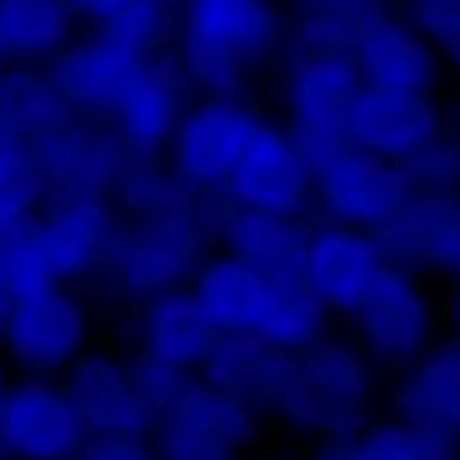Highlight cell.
Returning a JSON list of instances; mask_svg holds the SVG:
<instances>
[{
	"label": "cell",
	"mask_w": 460,
	"mask_h": 460,
	"mask_svg": "<svg viewBox=\"0 0 460 460\" xmlns=\"http://www.w3.org/2000/svg\"><path fill=\"white\" fill-rule=\"evenodd\" d=\"M379 368L354 339L324 335L291 358V376L273 409L280 424L305 438H347L376 416Z\"/></svg>",
	"instance_id": "obj_1"
},
{
	"label": "cell",
	"mask_w": 460,
	"mask_h": 460,
	"mask_svg": "<svg viewBox=\"0 0 460 460\" xmlns=\"http://www.w3.org/2000/svg\"><path fill=\"white\" fill-rule=\"evenodd\" d=\"M280 12L273 0H184L181 70L207 96H233L247 74L280 45Z\"/></svg>",
	"instance_id": "obj_2"
},
{
	"label": "cell",
	"mask_w": 460,
	"mask_h": 460,
	"mask_svg": "<svg viewBox=\"0 0 460 460\" xmlns=\"http://www.w3.org/2000/svg\"><path fill=\"white\" fill-rule=\"evenodd\" d=\"M210 210L214 199H191L163 214L122 221L119 243L107 261V277L114 288L133 302L188 288L214 240Z\"/></svg>",
	"instance_id": "obj_3"
},
{
	"label": "cell",
	"mask_w": 460,
	"mask_h": 460,
	"mask_svg": "<svg viewBox=\"0 0 460 460\" xmlns=\"http://www.w3.org/2000/svg\"><path fill=\"white\" fill-rule=\"evenodd\" d=\"M361 89L365 82L350 56H295L288 74V137L314 173L350 147L347 122Z\"/></svg>",
	"instance_id": "obj_4"
},
{
	"label": "cell",
	"mask_w": 460,
	"mask_h": 460,
	"mask_svg": "<svg viewBox=\"0 0 460 460\" xmlns=\"http://www.w3.org/2000/svg\"><path fill=\"white\" fill-rule=\"evenodd\" d=\"M261 119L233 96H207L188 103L170 137V173L196 199H221L240 155Z\"/></svg>",
	"instance_id": "obj_5"
},
{
	"label": "cell",
	"mask_w": 460,
	"mask_h": 460,
	"mask_svg": "<svg viewBox=\"0 0 460 460\" xmlns=\"http://www.w3.org/2000/svg\"><path fill=\"white\" fill-rule=\"evenodd\" d=\"M261 416L247 405L196 383L151 424V442L163 460H243L258 442Z\"/></svg>",
	"instance_id": "obj_6"
},
{
	"label": "cell",
	"mask_w": 460,
	"mask_h": 460,
	"mask_svg": "<svg viewBox=\"0 0 460 460\" xmlns=\"http://www.w3.org/2000/svg\"><path fill=\"white\" fill-rule=\"evenodd\" d=\"M354 332L358 347L376 368H409L435 342V305L428 291L405 270H383L368 295L358 302Z\"/></svg>",
	"instance_id": "obj_7"
},
{
	"label": "cell",
	"mask_w": 460,
	"mask_h": 460,
	"mask_svg": "<svg viewBox=\"0 0 460 460\" xmlns=\"http://www.w3.org/2000/svg\"><path fill=\"white\" fill-rule=\"evenodd\" d=\"M119 233L122 214L114 210L107 196L49 199L30 221V240L41 251L59 288L107 273Z\"/></svg>",
	"instance_id": "obj_8"
},
{
	"label": "cell",
	"mask_w": 460,
	"mask_h": 460,
	"mask_svg": "<svg viewBox=\"0 0 460 460\" xmlns=\"http://www.w3.org/2000/svg\"><path fill=\"white\" fill-rule=\"evenodd\" d=\"M85 438L63 379L22 376L0 402V460H74Z\"/></svg>",
	"instance_id": "obj_9"
},
{
	"label": "cell",
	"mask_w": 460,
	"mask_h": 460,
	"mask_svg": "<svg viewBox=\"0 0 460 460\" xmlns=\"http://www.w3.org/2000/svg\"><path fill=\"white\" fill-rule=\"evenodd\" d=\"M409 199L412 184L405 170L358 147H342L332 163L314 173V203H321L328 225L376 236Z\"/></svg>",
	"instance_id": "obj_10"
},
{
	"label": "cell",
	"mask_w": 460,
	"mask_h": 460,
	"mask_svg": "<svg viewBox=\"0 0 460 460\" xmlns=\"http://www.w3.org/2000/svg\"><path fill=\"white\" fill-rule=\"evenodd\" d=\"M89 305L70 288H56L41 298L15 302L8 310L0 347L22 376L56 379L89 350Z\"/></svg>",
	"instance_id": "obj_11"
},
{
	"label": "cell",
	"mask_w": 460,
	"mask_h": 460,
	"mask_svg": "<svg viewBox=\"0 0 460 460\" xmlns=\"http://www.w3.org/2000/svg\"><path fill=\"white\" fill-rule=\"evenodd\" d=\"M221 199L240 210L305 217L314 207V170L298 155L288 129L261 122L228 177Z\"/></svg>",
	"instance_id": "obj_12"
},
{
	"label": "cell",
	"mask_w": 460,
	"mask_h": 460,
	"mask_svg": "<svg viewBox=\"0 0 460 460\" xmlns=\"http://www.w3.org/2000/svg\"><path fill=\"white\" fill-rule=\"evenodd\" d=\"M37 173L45 181L49 199L70 196H111L122 166L129 163V151L114 137L111 126L93 119H66L52 133L37 137L30 144Z\"/></svg>",
	"instance_id": "obj_13"
},
{
	"label": "cell",
	"mask_w": 460,
	"mask_h": 460,
	"mask_svg": "<svg viewBox=\"0 0 460 460\" xmlns=\"http://www.w3.org/2000/svg\"><path fill=\"white\" fill-rule=\"evenodd\" d=\"M144 59L126 52L122 45H114L107 33H89V37H74V41L45 63L49 78L70 114L93 122H111L114 107L122 103L126 89L140 74Z\"/></svg>",
	"instance_id": "obj_14"
},
{
	"label": "cell",
	"mask_w": 460,
	"mask_h": 460,
	"mask_svg": "<svg viewBox=\"0 0 460 460\" xmlns=\"http://www.w3.org/2000/svg\"><path fill=\"white\" fill-rule=\"evenodd\" d=\"M383 270H387V258H383L372 233H358V228H342L328 221L310 228L302 284L324 302L328 314L335 310L350 317Z\"/></svg>",
	"instance_id": "obj_15"
},
{
	"label": "cell",
	"mask_w": 460,
	"mask_h": 460,
	"mask_svg": "<svg viewBox=\"0 0 460 460\" xmlns=\"http://www.w3.org/2000/svg\"><path fill=\"white\" fill-rule=\"evenodd\" d=\"M191 82L170 56H147L122 103L111 114V129L133 159H159L184 114V89Z\"/></svg>",
	"instance_id": "obj_16"
},
{
	"label": "cell",
	"mask_w": 460,
	"mask_h": 460,
	"mask_svg": "<svg viewBox=\"0 0 460 460\" xmlns=\"http://www.w3.org/2000/svg\"><path fill=\"white\" fill-rule=\"evenodd\" d=\"M438 107L428 93H387L365 85L350 111L347 140L376 159L405 166L412 155L438 140Z\"/></svg>",
	"instance_id": "obj_17"
},
{
	"label": "cell",
	"mask_w": 460,
	"mask_h": 460,
	"mask_svg": "<svg viewBox=\"0 0 460 460\" xmlns=\"http://www.w3.org/2000/svg\"><path fill=\"white\" fill-rule=\"evenodd\" d=\"M63 376V387L89 435H151V412L137 394L126 358L85 350Z\"/></svg>",
	"instance_id": "obj_18"
},
{
	"label": "cell",
	"mask_w": 460,
	"mask_h": 460,
	"mask_svg": "<svg viewBox=\"0 0 460 460\" xmlns=\"http://www.w3.org/2000/svg\"><path fill=\"white\" fill-rule=\"evenodd\" d=\"M210 228L225 254L247 261L265 280L302 277L305 243H310V228H314L305 217L258 214V210H240V207H228L225 199H214Z\"/></svg>",
	"instance_id": "obj_19"
},
{
	"label": "cell",
	"mask_w": 460,
	"mask_h": 460,
	"mask_svg": "<svg viewBox=\"0 0 460 460\" xmlns=\"http://www.w3.org/2000/svg\"><path fill=\"white\" fill-rule=\"evenodd\" d=\"M217 394L247 405L254 416H273L284 383L291 376V354L261 342L254 332L243 335H217L214 347L196 372Z\"/></svg>",
	"instance_id": "obj_20"
},
{
	"label": "cell",
	"mask_w": 460,
	"mask_h": 460,
	"mask_svg": "<svg viewBox=\"0 0 460 460\" xmlns=\"http://www.w3.org/2000/svg\"><path fill=\"white\" fill-rule=\"evenodd\" d=\"M214 324L199 310L196 295L188 288L163 291L155 298L140 302L137 314V358L159 361L181 372H199L210 347H214Z\"/></svg>",
	"instance_id": "obj_21"
},
{
	"label": "cell",
	"mask_w": 460,
	"mask_h": 460,
	"mask_svg": "<svg viewBox=\"0 0 460 460\" xmlns=\"http://www.w3.org/2000/svg\"><path fill=\"white\" fill-rule=\"evenodd\" d=\"M391 405L394 416L460 442V335L431 342V350L398 372Z\"/></svg>",
	"instance_id": "obj_22"
},
{
	"label": "cell",
	"mask_w": 460,
	"mask_h": 460,
	"mask_svg": "<svg viewBox=\"0 0 460 460\" xmlns=\"http://www.w3.org/2000/svg\"><path fill=\"white\" fill-rule=\"evenodd\" d=\"M350 59L368 89L387 93H428L438 74L435 49L412 26L387 15L372 19L358 33Z\"/></svg>",
	"instance_id": "obj_23"
},
{
	"label": "cell",
	"mask_w": 460,
	"mask_h": 460,
	"mask_svg": "<svg viewBox=\"0 0 460 460\" xmlns=\"http://www.w3.org/2000/svg\"><path fill=\"white\" fill-rule=\"evenodd\" d=\"M188 291L196 295L199 310L207 314V321L214 324L217 335H243V332H254V324H258L270 280L254 273L247 261L221 251V254L203 258Z\"/></svg>",
	"instance_id": "obj_24"
},
{
	"label": "cell",
	"mask_w": 460,
	"mask_h": 460,
	"mask_svg": "<svg viewBox=\"0 0 460 460\" xmlns=\"http://www.w3.org/2000/svg\"><path fill=\"white\" fill-rule=\"evenodd\" d=\"M74 26L66 0H0V52L8 63L45 66L74 41Z\"/></svg>",
	"instance_id": "obj_25"
},
{
	"label": "cell",
	"mask_w": 460,
	"mask_h": 460,
	"mask_svg": "<svg viewBox=\"0 0 460 460\" xmlns=\"http://www.w3.org/2000/svg\"><path fill=\"white\" fill-rule=\"evenodd\" d=\"M66 119H74V114L56 93L45 66H22V63L0 66V126L4 129L33 144L37 137L52 133Z\"/></svg>",
	"instance_id": "obj_26"
},
{
	"label": "cell",
	"mask_w": 460,
	"mask_h": 460,
	"mask_svg": "<svg viewBox=\"0 0 460 460\" xmlns=\"http://www.w3.org/2000/svg\"><path fill=\"white\" fill-rule=\"evenodd\" d=\"M254 335L295 358L328 335V310H324V302L302 284V277L298 280H270Z\"/></svg>",
	"instance_id": "obj_27"
},
{
	"label": "cell",
	"mask_w": 460,
	"mask_h": 460,
	"mask_svg": "<svg viewBox=\"0 0 460 460\" xmlns=\"http://www.w3.org/2000/svg\"><path fill=\"white\" fill-rule=\"evenodd\" d=\"M379 19L376 0H298V56H350L358 33Z\"/></svg>",
	"instance_id": "obj_28"
},
{
	"label": "cell",
	"mask_w": 460,
	"mask_h": 460,
	"mask_svg": "<svg viewBox=\"0 0 460 460\" xmlns=\"http://www.w3.org/2000/svg\"><path fill=\"white\" fill-rule=\"evenodd\" d=\"M358 460H460V442L402 416H372L350 435Z\"/></svg>",
	"instance_id": "obj_29"
},
{
	"label": "cell",
	"mask_w": 460,
	"mask_h": 460,
	"mask_svg": "<svg viewBox=\"0 0 460 460\" xmlns=\"http://www.w3.org/2000/svg\"><path fill=\"white\" fill-rule=\"evenodd\" d=\"M107 199L114 203V210L129 214V221H133V217H151V214L184 207L196 196H188L181 188V181L170 173V166H159L155 159H133L129 155V163L122 166Z\"/></svg>",
	"instance_id": "obj_30"
},
{
	"label": "cell",
	"mask_w": 460,
	"mask_h": 460,
	"mask_svg": "<svg viewBox=\"0 0 460 460\" xmlns=\"http://www.w3.org/2000/svg\"><path fill=\"white\" fill-rule=\"evenodd\" d=\"M45 203V181L37 173L30 144L12 140L8 147H0V233L26 228Z\"/></svg>",
	"instance_id": "obj_31"
},
{
	"label": "cell",
	"mask_w": 460,
	"mask_h": 460,
	"mask_svg": "<svg viewBox=\"0 0 460 460\" xmlns=\"http://www.w3.org/2000/svg\"><path fill=\"white\" fill-rule=\"evenodd\" d=\"M0 284H4V295L12 305L41 298V295L59 288L52 270L41 258V251H37L30 240V225L0 236Z\"/></svg>",
	"instance_id": "obj_32"
},
{
	"label": "cell",
	"mask_w": 460,
	"mask_h": 460,
	"mask_svg": "<svg viewBox=\"0 0 460 460\" xmlns=\"http://www.w3.org/2000/svg\"><path fill=\"white\" fill-rule=\"evenodd\" d=\"M166 30H170V4H163V0H129L111 22L100 26V33H107L114 45H122L140 59L155 56Z\"/></svg>",
	"instance_id": "obj_33"
},
{
	"label": "cell",
	"mask_w": 460,
	"mask_h": 460,
	"mask_svg": "<svg viewBox=\"0 0 460 460\" xmlns=\"http://www.w3.org/2000/svg\"><path fill=\"white\" fill-rule=\"evenodd\" d=\"M405 177L412 191H435V196H456L460 191V144L435 140L420 155H412L405 166Z\"/></svg>",
	"instance_id": "obj_34"
},
{
	"label": "cell",
	"mask_w": 460,
	"mask_h": 460,
	"mask_svg": "<svg viewBox=\"0 0 460 460\" xmlns=\"http://www.w3.org/2000/svg\"><path fill=\"white\" fill-rule=\"evenodd\" d=\"M129 368H133L137 394H140V402H144L147 412H151V424H155V420L191 387V383H196V372H181V368L147 361V358H133Z\"/></svg>",
	"instance_id": "obj_35"
},
{
	"label": "cell",
	"mask_w": 460,
	"mask_h": 460,
	"mask_svg": "<svg viewBox=\"0 0 460 460\" xmlns=\"http://www.w3.org/2000/svg\"><path fill=\"white\" fill-rule=\"evenodd\" d=\"M428 265L460 280V191H456V196H446L442 207H438L424 270H428Z\"/></svg>",
	"instance_id": "obj_36"
},
{
	"label": "cell",
	"mask_w": 460,
	"mask_h": 460,
	"mask_svg": "<svg viewBox=\"0 0 460 460\" xmlns=\"http://www.w3.org/2000/svg\"><path fill=\"white\" fill-rule=\"evenodd\" d=\"M412 15H416V26L453 63H460V0H412Z\"/></svg>",
	"instance_id": "obj_37"
},
{
	"label": "cell",
	"mask_w": 460,
	"mask_h": 460,
	"mask_svg": "<svg viewBox=\"0 0 460 460\" xmlns=\"http://www.w3.org/2000/svg\"><path fill=\"white\" fill-rule=\"evenodd\" d=\"M74 460H163L151 435H89Z\"/></svg>",
	"instance_id": "obj_38"
},
{
	"label": "cell",
	"mask_w": 460,
	"mask_h": 460,
	"mask_svg": "<svg viewBox=\"0 0 460 460\" xmlns=\"http://www.w3.org/2000/svg\"><path fill=\"white\" fill-rule=\"evenodd\" d=\"M126 4H129V0H66L70 15L78 19V22H93V26L111 22V19L119 15Z\"/></svg>",
	"instance_id": "obj_39"
},
{
	"label": "cell",
	"mask_w": 460,
	"mask_h": 460,
	"mask_svg": "<svg viewBox=\"0 0 460 460\" xmlns=\"http://www.w3.org/2000/svg\"><path fill=\"white\" fill-rule=\"evenodd\" d=\"M305 460H358L354 453V438H324V442H314L310 446V456Z\"/></svg>",
	"instance_id": "obj_40"
},
{
	"label": "cell",
	"mask_w": 460,
	"mask_h": 460,
	"mask_svg": "<svg viewBox=\"0 0 460 460\" xmlns=\"http://www.w3.org/2000/svg\"><path fill=\"white\" fill-rule=\"evenodd\" d=\"M449 317H453V324H456V335H460V280H456V288H453V298H449Z\"/></svg>",
	"instance_id": "obj_41"
},
{
	"label": "cell",
	"mask_w": 460,
	"mask_h": 460,
	"mask_svg": "<svg viewBox=\"0 0 460 460\" xmlns=\"http://www.w3.org/2000/svg\"><path fill=\"white\" fill-rule=\"evenodd\" d=\"M8 310H12V302L4 295V284H0V332H4V321H8Z\"/></svg>",
	"instance_id": "obj_42"
},
{
	"label": "cell",
	"mask_w": 460,
	"mask_h": 460,
	"mask_svg": "<svg viewBox=\"0 0 460 460\" xmlns=\"http://www.w3.org/2000/svg\"><path fill=\"white\" fill-rule=\"evenodd\" d=\"M8 387H12V379H8V368H4V361H0V402H4Z\"/></svg>",
	"instance_id": "obj_43"
},
{
	"label": "cell",
	"mask_w": 460,
	"mask_h": 460,
	"mask_svg": "<svg viewBox=\"0 0 460 460\" xmlns=\"http://www.w3.org/2000/svg\"><path fill=\"white\" fill-rule=\"evenodd\" d=\"M12 140H19V137H15L12 129H4V126H0V147H8Z\"/></svg>",
	"instance_id": "obj_44"
},
{
	"label": "cell",
	"mask_w": 460,
	"mask_h": 460,
	"mask_svg": "<svg viewBox=\"0 0 460 460\" xmlns=\"http://www.w3.org/2000/svg\"><path fill=\"white\" fill-rule=\"evenodd\" d=\"M0 66H8V59H4V52H0Z\"/></svg>",
	"instance_id": "obj_45"
},
{
	"label": "cell",
	"mask_w": 460,
	"mask_h": 460,
	"mask_svg": "<svg viewBox=\"0 0 460 460\" xmlns=\"http://www.w3.org/2000/svg\"><path fill=\"white\" fill-rule=\"evenodd\" d=\"M243 460H247V456H243ZM270 460H288V456H270Z\"/></svg>",
	"instance_id": "obj_46"
},
{
	"label": "cell",
	"mask_w": 460,
	"mask_h": 460,
	"mask_svg": "<svg viewBox=\"0 0 460 460\" xmlns=\"http://www.w3.org/2000/svg\"><path fill=\"white\" fill-rule=\"evenodd\" d=\"M163 4H170V0H163Z\"/></svg>",
	"instance_id": "obj_47"
},
{
	"label": "cell",
	"mask_w": 460,
	"mask_h": 460,
	"mask_svg": "<svg viewBox=\"0 0 460 460\" xmlns=\"http://www.w3.org/2000/svg\"><path fill=\"white\" fill-rule=\"evenodd\" d=\"M0 236H4V233H0Z\"/></svg>",
	"instance_id": "obj_48"
}]
</instances>
